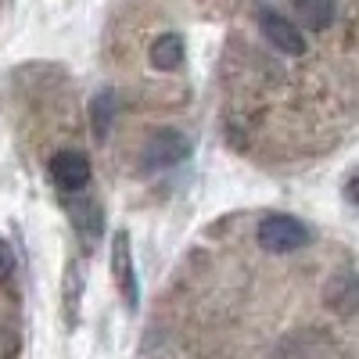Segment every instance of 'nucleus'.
I'll use <instances>...</instances> for the list:
<instances>
[{"label": "nucleus", "mask_w": 359, "mask_h": 359, "mask_svg": "<svg viewBox=\"0 0 359 359\" xmlns=\"http://www.w3.org/2000/svg\"><path fill=\"white\" fill-rule=\"evenodd\" d=\"M298 18L309 22L313 29H327L334 22V0H294Z\"/></svg>", "instance_id": "obj_10"}, {"label": "nucleus", "mask_w": 359, "mask_h": 359, "mask_svg": "<svg viewBox=\"0 0 359 359\" xmlns=\"http://www.w3.org/2000/svg\"><path fill=\"white\" fill-rule=\"evenodd\" d=\"M79 298H83V280L76 273V262H69L65 269V323L69 327H76L79 320Z\"/></svg>", "instance_id": "obj_11"}, {"label": "nucleus", "mask_w": 359, "mask_h": 359, "mask_svg": "<svg viewBox=\"0 0 359 359\" xmlns=\"http://www.w3.org/2000/svg\"><path fill=\"white\" fill-rule=\"evenodd\" d=\"M259 29H262L266 43L273 47V50L291 54V57L306 54V36H302V29H298L291 18H284L280 11H273V8H262V11H259Z\"/></svg>", "instance_id": "obj_4"}, {"label": "nucleus", "mask_w": 359, "mask_h": 359, "mask_svg": "<svg viewBox=\"0 0 359 359\" xmlns=\"http://www.w3.org/2000/svg\"><path fill=\"white\" fill-rule=\"evenodd\" d=\"M191 155V140L180 130H155L140 147V172H158Z\"/></svg>", "instance_id": "obj_2"}, {"label": "nucleus", "mask_w": 359, "mask_h": 359, "mask_svg": "<svg viewBox=\"0 0 359 359\" xmlns=\"http://www.w3.org/2000/svg\"><path fill=\"white\" fill-rule=\"evenodd\" d=\"M111 277H115V287L123 294L126 309H137L140 306V284H137V269H133V248H130V233L126 230H115L111 233Z\"/></svg>", "instance_id": "obj_3"}, {"label": "nucleus", "mask_w": 359, "mask_h": 359, "mask_svg": "<svg viewBox=\"0 0 359 359\" xmlns=\"http://www.w3.org/2000/svg\"><path fill=\"white\" fill-rule=\"evenodd\" d=\"M47 172H50V180H54V187L65 191V194H79V191H86V184H90V162H86V155H79V151H57V155L50 158Z\"/></svg>", "instance_id": "obj_5"}, {"label": "nucleus", "mask_w": 359, "mask_h": 359, "mask_svg": "<svg viewBox=\"0 0 359 359\" xmlns=\"http://www.w3.org/2000/svg\"><path fill=\"white\" fill-rule=\"evenodd\" d=\"M184 40H180L176 33H165L151 43V50H147V62H151V69L158 72H176L180 65H184Z\"/></svg>", "instance_id": "obj_8"}, {"label": "nucleus", "mask_w": 359, "mask_h": 359, "mask_svg": "<svg viewBox=\"0 0 359 359\" xmlns=\"http://www.w3.org/2000/svg\"><path fill=\"white\" fill-rule=\"evenodd\" d=\"M323 302L338 316H355L359 313V273H334L323 287Z\"/></svg>", "instance_id": "obj_6"}, {"label": "nucleus", "mask_w": 359, "mask_h": 359, "mask_svg": "<svg viewBox=\"0 0 359 359\" xmlns=\"http://www.w3.org/2000/svg\"><path fill=\"white\" fill-rule=\"evenodd\" d=\"M15 273V252L8 241H0V280H8Z\"/></svg>", "instance_id": "obj_12"}, {"label": "nucleus", "mask_w": 359, "mask_h": 359, "mask_svg": "<svg viewBox=\"0 0 359 359\" xmlns=\"http://www.w3.org/2000/svg\"><path fill=\"white\" fill-rule=\"evenodd\" d=\"M65 208H69L76 230L86 237V241H101V233H104V212H101L97 201H90L86 194H69Z\"/></svg>", "instance_id": "obj_7"}, {"label": "nucleus", "mask_w": 359, "mask_h": 359, "mask_svg": "<svg viewBox=\"0 0 359 359\" xmlns=\"http://www.w3.org/2000/svg\"><path fill=\"white\" fill-rule=\"evenodd\" d=\"M259 248L262 252H273V255H287V252H298L313 241L309 226L298 219V216H284V212H273L259 223Z\"/></svg>", "instance_id": "obj_1"}, {"label": "nucleus", "mask_w": 359, "mask_h": 359, "mask_svg": "<svg viewBox=\"0 0 359 359\" xmlns=\"http://www.w3.org/2000/svg\"><path fill=\"white\" fill-rule=\"evenodd\" d=\"M345 201L359 208V172H352V176L345 180Z\"/></svg>", "instance_id": "obj_13"}, {"label": "nucleus", "mask_w": 359, "mask_h": 359, "mask_svg": "<svg viewBox=\"0 0 359 359\" xmlns=\"http://www.w3.org/2000/svg\"><path fill=\"white\" fill-rule=\"evenodd\" d=\"M111 118H115V97L108 90L90 101V126H94V140H108V130H111Z\"/></svg>", "instance_id": "obj_9"}]
</instances>
